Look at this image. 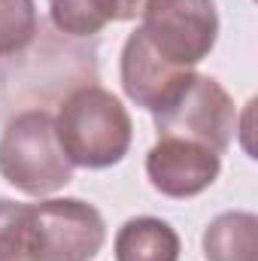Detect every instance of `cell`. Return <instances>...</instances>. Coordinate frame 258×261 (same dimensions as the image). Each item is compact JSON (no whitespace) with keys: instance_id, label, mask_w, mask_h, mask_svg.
<instances>
[{"instance_id":"obj_1","label":"cell","mask_w":258,"mask_h":261,"mask_svg":"<svg viewBox=\"0 0 258 261\" xmlns=\"http://www.w3.org/2000/svg\"><path fill=\"white\" fill-rule=\"evenodd\" d=\"M52 119L58 143L73 167H113L128 155L134 140V125L122 100L94 82L73 88Z\"/></svg>"},{"instance_id":"obj_2","label":"cell","mask_w":258,"mask_h":261,"mask_svg":"<svg viewBox=\"0 0 258 261\" xmlns=\"http://www.w3.org/2000/svg\"><path fill=\"white\" fill-rule=\"evenodd\" d=\"M0 176L31 197L55 195L73 179V164L46 110H24L6 122L0 134Z\"/></svg>"},{"instance_id":"obj_3","label":"cell","mask_w":258,"mask_h":261,"mask_svg":"<svg viewBox=\"0 0 258 261\" xmlns=\"http://www.w3.org/2000/svg\"><path fill=\"white\" fill-rule=\"evenodd\" d=\"M158 137H176L200 143L213 152H225L237 134V110L231 94L213 76L192 73L161 110L152 113Z\"/></svg>"},{"instance_id":"obj_4","label":"cell","mask_w":258,"mask_h":261,"mask_svg":"<svg viewBox=\"0 0 258 261\" xmlns=\"http://www.w3.org/2000/svg\"><path fill=\"white\" fill-rule=\"evenodd\" d=\"M140 18L152 52L176 70H194L219 40L213 0H149Z\"/></svg>"},{"instance_id":"obj_5","label":"cell","mask_w":258,"mask_h":261,"mask_svg":"<svg viewBox=\"0 0 258 261\" xmlns=\"http://www.w3.org/2000/svg\"><path fill=\"white\" fill-rule=\"evenodd\" d=\"M107 243L97 206L79 197H49L31 203L34 261H94Z\"/></svg>"},{"instance_id":"obj_6","label":"cell","mask_w":258,"mask_h":261,"mask_svg":"<svg viewBox=\"0 0 258 261\" xmlns=\"http://www.w3.org/2000/svg\"><path fill=\"white\" fill-rule=\"evenodd\" d=\"M222 173V155L189 140L158 137L146 155V176L164 197L186 200L207 192Z\"/></svg>"},{"instance_id":"obj_7","label":"cell","mask_w":258,"mask_h":261,"mask_svg":"<svg viewBox=\"0 0 258 261\" xmlns=\"http://www.w3.org/2000/svg\"><path fill=\"white\" fill-rule=\"evenodd\" d=\"M194 70H176L161 61L137 28L122 46V88L131 100L149 113L161 110L164 100L192 76Z\"/></svg>"},{"instance_id":"obj_8","label":"cell","mask_w":258,"mask_h":261,"mask_svg":"<svg viewBox=\"0 0 258 261\" xmlns=\"http://www.w3.org/2000/svg\"><path fill=\"white\" fill-rule=\"evenodd\" d=\"M179 234L155 216L128 219L116 234V261H179Z\"/></svg>"},{"instance_id":"obj_9","label":"cell","mask_w":258,"mask_h":261,"mask_svg":"<svg viewBox=\"0 0 258 261\" xmlns=\"http://www.w3.org/2000/svg\"><path fill=\"white\" fill-rule=\"evenodd\" d=\"M207 261H258V216L231 210L216 216L203 231Z\"/></svg>"},{"instance_id":"obj_10","label":"cell","mask_w":258,"mask_h":261,"mask_svg":"<svg viewBox=\"0 0 258 261\" xmlns=\"http://www.w3.org/2000/svg\"><path fill=\"white\" fill-rule=\"evenodd\" d=\"M49 15L67 37H94L113 21L107 0H49Z\"/></svg>"},{"instance_id":"obj_11","label":"cell","mask_w":258,"mask_h":261,"mask_svg":"<svg viewBox=\"0 0 258 261\" xmlns=\"http://www.w3.org/2000/svg\"><path fill=\"white\" fill-rule=\"evenodd\" d=\"M40 34L34 0H0V58L24 52Z\"/></svg>"},{"instance_id":"obj_12","label":"cell","mask_w":258,"mask_h":261,"mask_svg":"<svg viewBox=\"0 0 258 261\" xmlns=\"http://www.w3.org/2000/svg\"><path fill=\"white\" fill-rule=\"evenodd\" d=\"M0 261H34L31 203L0 197Z\"/></svg>"},{"instance_id":"obj_13","label":"cell","mask_w":258,"mask_h":261,"mask_svg":"<svg viewBox=\"0 0 258 261\" xmlns=\"http://www.w3.org/2000/svg\"><path fill=\"white\" fill-rule=\"evenodd\" d=\"M107 3H110L113 21H131V18L143 15V9H146L149 0H107Z\"/></svg>"}]
</instances>
